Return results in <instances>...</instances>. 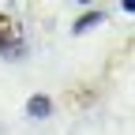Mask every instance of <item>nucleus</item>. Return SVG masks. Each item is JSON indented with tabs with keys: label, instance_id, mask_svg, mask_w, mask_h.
Returning a JSON list of instances; mask_svg holds the SVG:
<instances>
[{
	"label": "nucleus",
	"instance_id": "nucleus-1",
	"mask_svg": "<svg viewBox=\"0 0 135 135\" xmlns=\"http://www.w3.org/2000/svg\"><path fill=\"white\" fill-rule=\"evenodd\" d=\"M26 53V38H23V23L11 11H0V56L19 60Z\"/></svg>",
	"mask_w": 135,
	"mask_h": 135
},
{
	"label": "nucleus",
	"instance_id": "nucleus-2",
	"mask_svg": "<svg viewBox=\"0 0 135 135\" xmlns=\"http://www.w3.org/2000/svg\"><path fill=\"white\" fill-rule=\"evenodd\" d=\"M26 113H30V116H49V113H53V101H49L45 94H34V98L26 101Z\"/></svg>",
	"mask_w": 135,
	"mask_h": 135
},
{
	"label": "nucleus",
	"instance_id": "nucleus-3",
	"mask_svg": "<svg viewBox=\"0 0 135 135\" xmlns=\"http://www.w3.org/2000/svg\"><path fill=\"white\" fill-rule=\"evenodd\" d=\"M101 19H105L101 11H86V15H83V19H79V23H75L71 30H75V34H86V30H90V26H98Z\"/></svg>",
	"mask_w": 135,
	"mask_h": 135
}]
</instances>
